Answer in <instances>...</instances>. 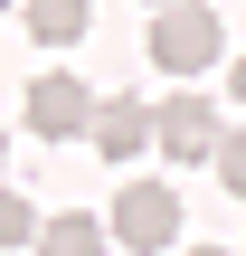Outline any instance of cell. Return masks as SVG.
<instances>
[{"mask_svg": "<svg viewBox=\"0 0 246 256\" xmlns=\"http://www.w3.org/2000/svg\"><path fill=\"white\" fill-rule=\"evenodd\" d=\"M19 19H28V38H38V48H76L95 10H85V0H19Z\"/></svg>", "mask_w": 246, "mask_h": 256, "instance_id": "obj_6", "label": "cell"}, {"mask_svg": "<svg viewBox=\"0 0 246 256\" xmlns=\"http://www.w3.org/2000/svg\"><path fill=\"white\" fill-rule=\"evenodd\" d=\"M38 228H47V218H38L19 190H0V247H38Z\"/></svg>", "mask_w": 246, "mask_h": 256, "instance_id": "obj_8", "label": "cell"}, {"mask_svg": "<svg viewBox=\"0 0 246 256\" xmlns=\"http://www.w3.org/2000/svg\"><path fill=\"white\" fill-rule=\"evenodd\" d=\"M218 180L246 200V133H228V142H218Z\"/></svg>", "mask_w": 246, "mask_h": 256, "instance_id": "obj_9", "label": "cell"}, {"mask_svg": "<svg viewBox=\"0 0 246 256\" xmlns=\"http://www.w3.org/2000/svg\"><path fill=\"white\" fill-rule=\"evenodd\" d=\"M0 152H9V142H0Z\"/></svg>", "mask_w": 246, "mask_h": 256, "instance_id": "obj_14", "label": "cell"}, {"mask_svg": "<svg viewBox=\"0 0 246 256\" xmlns=\"http://www.w3.org/2000/svg\"><path fill=\"white\" fill-rule=\"evenodd\" d=\"M190 256H228V247H190Z\"/></svg>", "mask_w": 246, "mask_h": 256, "instance_id": "obj_11", "label": "cell"}, {"mask_svg": "<svg viewBox=\"0 0 246 256\" xmlns=\"http://www.w3.org/2000/svg\"><path fill=\"white\" fill-rule=\"evenodd\" d=\"M228 57V28H218V10L209 0H180V10H161L152 19V66H171L180 86L199 76V66H218Z\"/></svg>", "mask_w": 246, "mask_h": 256, "instance_id": "obj_1", "label": "cell"}, {"mask_svg": "<svg viewBox=\"0 0 246 256\" xmlns=\"http://www.w3.org/2000/svg\"><path fill=\"white\" fill-rule=\"evenodd\" d=\"M0 10H9V0H0Z\"/></svg>", "mask_w": 246, "mask_h": 256, "instance_id": "obj_13", "label": "cell"}, {"mask_svg": "<svg viewBox=\"0 0 246 256\" xmlns=\"http://www.w3.org/2000/svg\"><path fill=\"white\" fill-rule=\"evenodd\" d=\"M104 238H114V228H104L95 209H66V218L38 228V256H104Z\"/></svg>", "mask_w": 246, "mask_h": 256, "instance_id": "obj_7", "label": "cell"}, {"mask_svg": "<svg viewBox=\"0 0 246 256\" xmlns=\"http://www.w3.org/2000/svg\"><path fill=\"white\" fill-rule=\"evenodd\" d=\"M228 133H218V104L199 95V86H180V95H161L152 104V152H171V162H199V152H218Z\"/></svg>", "mask_w": 246, "mask_h": 256, "instance_id": "obj_2", "label": "cell"}, {"mask_svg": "<svg viewBox=\"0 0 246 256\" xmlns=\"http://www.w3.org/2000/svg\"><path fill=\"white\" fill-rule=\"evenodd\" d=\"M228 95H237V104H246V57H237V66H228Z\"/></svg>", "mask_w": 246, "mask_h": 256, "instance_id": "obj_10", "label": "cell"}, {"mask_svg": "<svg viewBox=\"0 0 246 256\" xmlns=\"http://www.w3.org/2000/svg\"><path fill=\"white\" fill-rule=\"evenodd\" d=\"M104 228H114L133 256H161L171 238H180V200H171L161 180H123V200H114V218H104Z\"/></svg>", "mask_w": 246, "mask_h": 256, "instance_id": "obj_3", "label": "cell"}, {"mask_svg": "<svg viewBox=\"0 0 246 256\" xmlns=\"http://www.w3.org/2000/svg\"><path fill=\"white\" fill-rule=\"evenodd\" d=\"M95 124V95L66 76V66H47L38 86H28V133H47V142H66V133H85Z\"/></svg>", "mask_w": 246, "mask_h": 256, "instance_id": "obj_4", "label": "cell"}, {"mask_svg": "<svg viewBox=\"0 0 246 256\" xmlns=\"http://www.w3.org/2000/svg\"><path fill=\"white\" fill-rule=\"evenodd\" d=\"M152 10H180V0H152Z\"/></svg>", "mask_w": 246, "mask_h": 256, "instance_id": "obj_12", "label": "cell"}, {"mask_svg": "<svg viewBox=\"0 0 246 256\" xmlns=\"http://www.w3.org/2000/svg\"><path fill=\"white\" fill-rule=\"evenodd\" d=\"M85 142H95L104 162H133V152H152V104H133V95H104V104H95V124H85Z\"/></svg>", "mask_w": 246, "mask_h": 256, "instance_id": "obj_5", "label": "cell"}]
</instances>
